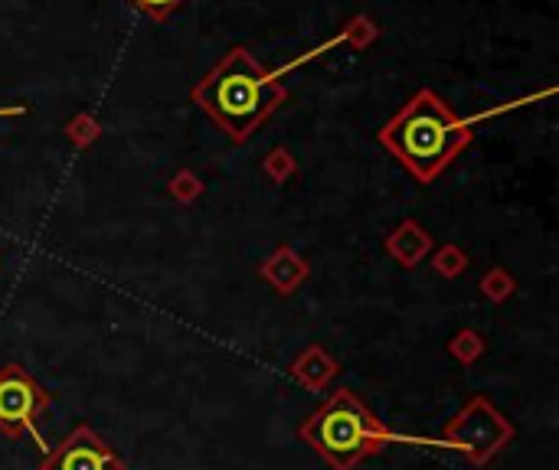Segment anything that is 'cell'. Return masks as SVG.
<instances>
[{"label": "cell", "instance_id": "277c9868", "mask_svg": "<svg viewBox=\"0 0 559 470\" xmlns=\"http://www.w3.org/2000/svg\"><path fill=\"white\" fill-rule=\"evenodd\" d=\"M49 409V396L36 379H29L20 366L0 370V432L7 438L29 435L39 448H46V438L39 432V419Z\"/></svg>", "mask_w": 559, "mask_h": 470}, {"label": "cell", "instance_id": "52a82bcc", "mask_svg": "<svg viewBox=\"0 0 559 470\" xmlns=\"http://www.w3.org/2000/svg\"><path fill=\"white\" fill-rule=\"evenodd\" d=\"M259 275H262L278 294H292V291H298V288L308 281L311 268H308V262H305L292 245H278V249L262 262Z\"/></svg>", "mask_w": 559, "mask_h": 470}, {"label": "cell", "instance_id": "3957f363", "mask_svg": "<svg viewBox=\"0 0 559 470\" xmlns=\"http://www.w3.org/2000/svg\"><path fill=\"white\" fill-rule=\"evenodd\" d=\"M301 438L334 470H354L364 458L386 448L390 432L350 389H337L301 425Z\"/></svg>", "mask_w": 559, "mask_h": 470}, {"label": "cell", "instance_id": "5bb4252c", "mask_svg": "<svg viewBox=\"0 0 559 470\" xmlns=\"http://www.w3.org/2000/svg\"><path fill=\"white\" fill-rule=\"evenodd\" d=\"M432 265H436L439 275L455 278V275H462V272L468 268V255H465L459 245H442V249L432 255Z\"/></svg>", "mask_w": 559, "mask_h": 470}, {"label": "cell", "instance_id": "8fae6325", "mask_svg": "<svg viewBox=\"0 0 559 470\" xmlns=\"http://www.w3.org/2000/svg\"><path fill=\"white\" fill-rule=\"evenodd\" d=\"M66 137H69L79 150H85V147H92V144L102 137V124H98L88 111H79V115H72V118L66 121Z\"/></svg>", "mask_w": 559, "mask_h": 470}, {"label": "cell", "instance_id": "e0dca14e", "mask_svg": "<svg viewBox=\"0 0 559 470\" xmlns=\"http://www.w3.org/2000/svg\"><path fill=\"white\" fill-rule=\"evenodd\" d=\"M452 353L459 357V360H465V363H472L478 353H485V344L472 334V330H465L455 344H452Z\"/></svg>", "mask_w": 559, "mask_h": 470}, {"label": "cell", "instance_id": "30bf717a", "mask_svg": "<svg viewBox=\"0 0 559 470\" xmlns=\"http://www.w3.org/2000/svg\"><path fill=\"white\" fill-rule=\"evenodd\" d=\"M292 376H295L298 383H305L311 393H318V389H324V383H328V379H334V376H337V363H334L324 350L311 347V350L295 363Z\"/></svg>", "mask_w": 559, "mask_h": 470}, {"label": "cell", "instance_id": "5b68a950", "mask_svg": "<svg viewBox=\"0 0 559 470\" xmlns=\"http://www.w3.org/2000/svg\"><path fill=\"white\" fill-rule=\"evenodd\" d=\"M511 438L514 429L491 409L488 399H472L462 415L445 429V445L465 451L475 465L491 461Z\"/></svg>", "mask_w": 559, "mask_h": 470}, {"label": "cell", "instance_id": "7a4b0ae2", "mask_svg": "<svg viewBox=\"0 0 559 470\" xmlns=\"http://www.w3.org/2000/svg\"><path fill=\"white\" fill-rule=\"evenodd\" d=\"M472 124L432 88H419L380 131V144L419 183H432L472 144Z\"/></svg>", "mask_w": 559, "mask_h": 470}, {"label": "cell", "instance_id": "4fadbf2b", "mask_svg": "<svg viewBox=\"0 0 559 470\" xmlns=\"http://www.w3.org/2000/svg\"><path fill=\"white\" fill-rule=\"evenodd\" d=\"M167 193L177 200V203H193L200 193H203V183L193 170H177L174 180L167 183Z\"/></svg>", "mask_w": 559, "mask_h": 470}, {"label": "cell", "instance_id": "ac0fdd59", "mask_svg": "<svg viewBox=\"0 0 559 470\" xmlns=\"http://www.w3.org/2000/svg\"><path fill=\"white\" fill-rule=\"evenodd\" d=\"M23 108H0V115H20Z\"/></svg>", "mask_w": 559, "mask_h": 470}, {"label": "cell", "instance_id": "8992f818", "mask_svg": "<svg viewBox=\"0 0 559 470\" xmlns=\"http://www.w3.org/2000/svg\"><path fill=\"white\" fill-rule=\"evenodd\" d=\"M43 470H124V461L108 451V445L88 425H79L62 445L46 455Z\"/></svg>", "mask_w": 559, "mask_h": 470}, {"label": "cell", "instance_id": "2e32d148", "mask_svg": "<svg viewBox=\"0 0 559 470\" xmlns=\"http://www.w3.org/2000/svg\"><path fill=\"white\" fill-rule=\"evenodd\" d=\"M134 10H141V13H147L151 20H167L183 0H128Z\"/></svg>", "mask_w": 559, "mask_h": 470}, {"label": "cell", "instance_id": "9a60e30c", "mask_svg": "<svg viewBox=\"0 0 559 470\" xmlns=\"http://www.w3.org/2000/svg\"><path fill=\"white\" fill-rule=\"evenodd\" d=\"M481 291L491 298V301H508L514 294V278L504 272V268H491L485 278H481Z\"/></svg>", "mask_w": 559, "mask_h": 470}, {"label": "cell", "instance_id": "6da1fadb", "mask_svg": "<svg viewBox=\"0 0 559 470\" xmlns=\"http://www.w3.org/2000/svg\"><path fill=\"white\" fill-rule=\"evenodd\" d=\"M285 98L288 88L246 46H233L193 88V101L229 134V141H249Z\"/></svg>", "mask_w": 559, "mask_h": 470}, {"label": "cell", "instance_id": "ba28073f", "mask_svg": "<svg viewBox=\"0 0 559 470\" xmlns=\"http://www.w3.org/2000/svg\"><path fill=\"white\" fill-rule=\"evenodd\" d=\"M386 252H390L403 268H416V265L426 262V255L432 252V236H429L416 219H406L403 226H396V229L386 236Z\"/></svg>", "mask_w": 559, "mask_h": 470}, {"label": "cell", "instance_id": "7c38bea8", "mask_svg": "<svg viewBox=\"0 0 559 470\" xmlns=\"http://www.w3.org/2000/svg\"><path fill=\"white\" fill-rule=\"evenodd\" d=\"M262 170H265V177H272L275 183H285V180L298 170V160L292 157L288 147H272V150L265 154V160H262Z\"/></svg>", "mask_w": 559, "mask_h": 470}, {"label": "cell", "instance_id": "9c48e42d", "mask_svg": "<svg viewBox=\"0 0 559 470\" xmlns=\"http://www.w3.org/2000/svg\"><path fill=\"white\" fill-rule=\"evenodd\" d=\"M377 39H380V23L370 20L367 13H354L350 20H344L341 33H337L334 39H328L324 46H328V49H334V46H350L354 52H364V49H370Z\"/></svg>", "mask_w": 559, "mask_h": 470}]
</instances>
